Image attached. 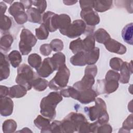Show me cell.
I'll return each instance as SVG.
<instances>
[{"label":"cell","mask_w":133,"mask_h":133,"mask_svg":"<svg viewBox=\"0 0 133 133\" xmlns=\"http://www.w3.org/2000/svg\"><path fill=\"white\" fill-rule=\"evenodd\" d=\"M95 105L90 107H85L84 111L87 113L91 121H96L100 125L107 123L109 119L107 111V105L104 101L98 98L95 99Z\"/></svg>","instance_id":"cell-2"},{"label":"cell","mask_w":133,"mask_h":133,"mask_svg":"<svg viewBox=\"0 0 133 133\" xmlns=\"http://www.w3.org/2000/svg\"><path fill=\"white\" fill-rule=\"evenodd\" d=\"M60 94L64 97H71L77 100L79 96V90H77L73 86H68L66 88L61 89Z\"/></svg>","instance_id":"cell-31"},{"label":"cell","mask_w":133,"mask_h":133,"mask_svg":"<svg viewBox=\"0 0 133 133\" xmlns=\"http://www.w3.org/2000/svg\"><path fill=\"white\" fill-rule=\"evenodd\" d=\"M8 59L2 52L0 53V80L7 79L10 74Z\"/></svg>","instance_id":"cell-17"},{"label":"cell","mask_w":133,"mask_h":133,"mask_svg":"<svg viewBox=\"0 0 133 133\" xmlns=\"http://www.w3.org/2000/svg\"><path fill=\"white\" fill-rule=\"evenodd\" d=\"M98 94L93 89H89L79 91V96L77 100L82 104H88L95 100Z\"/></svg>","instance_id":"cell-15"},{"label":"cell","mask_w":133,"mask_h":133,"mask_svg":"<svg viewBox=\"0 0 133 133\" xmlns=\"http://www.w3.org/2000/svg\"><path fill=\"white\" fill-rule=\"evenodd\" d=\"M69 48L74 54L81 51H84L83 40L80 37H78L76 39L72 41L70 43Z\"/></svg>","instance_id":"cell-32"},{"label":"cell","mask_w":133,"mask_h":133,"mask_svg":"<svg viewBox=\"0 0 133 133\" xmlns=\"http://www.w3.org/2000/svg\"><path fill=\"white\" fill-rule=\"evenodd\" d=\"M28 128H26V127L24 128H23L22 130H21V131H21V132L24 131V132H32V131L30 130H26Z\"/></svg>","instance_id":"cell-51"},{"label":"cell","mask_w":133,"mask_h":133,"mask_svg":"<svg viewBox=\"0 0 133 133\" xmlns=\"http://www.w3.org/2000/svg\"><path fill=\"white\" fill-rule=\"evenodd\" d=\"M97 73V68L95 65H89L85 69L84 76L79 81L74 84L73 87L79 91L91 89L95 83V77Z\"/></svg>","instance_id":"cell-5"},{"label":"cell","mask_w":133,"mask_h":133,"mask_svg":"<svg viewBox=\"0 0 133 133\" xmlns=\"http://www.w3.org/2000/svg\"><path fill=\"white\" fill-rule=\"evenodd\" d=\"M80 16L85 24L91 27L99 24L100 21L98 13L92 9L82 10Z\"/></svg>","instance_id":"cell-11"},{"label":"cell","mask_w":133,"mask_h":133,"mask_svg":"<svg viewBox=\"0 0 133 133\" xmlns=\"http://www.w3.org/2000/svg\"><path fill=\"white\" fill-rule=\"evenodd\" d=\"M28 16V20L32 23H41L42 18L41 14L36 8L31 7L26 11Z\"/></svg>","instance_id":"cell-20"},{"label":"cell","mask_w":133,"mask_h":133,"mask_svg":"<svg viewBox=\"0 0 133 133\" xmlns=\"http://www.w3.org/2000/svg\"><path fill=\"white\" fill-rule=\"evenodd\" d=\"M48 82L41 77H36L32 82V87L37 91H42L45 90L48 86Z\"/></svg>","instance_id":"cell-30"},{"label":"cell","mask_w":133,"mask_h":133,"mask_svg":"<svg viewBox=\"0 0 133 133\" xmlns=\"http://www.w3.org/2000/svg\"><path fill=\"white\" fill-rule=\"evenodd\" d=\"M8 59L11 65L15 68L18 67L22 61L21 55L17 50H13L10 52L8 56Z\"/></svg>","instance_id":"cell-29"},{"label":"cell","mask_w":133,"mask_h":133,"mask_svg":"<svg viewBox=\"0 0 133 133\" xmlns=\"http://www.w3.org/2000/svg\"><path fill=\"white\" fill-rule=\"evenodd\" d=\"M40 52L44 56H47L50 54L52 51L51 47L49 44H44L41 46Z\"/></svg>","instance_id":"cell-45"},{"label":"cell","mask_w":133,"mask_h":133,"mask_svg":"<svg viewBox=\"0 0 133 133\" xmlns=\"http://www.w3.org/2000/svg\"><path fill=\"white\" fill-rule=\"evenodd\" d=\"M20 41L19 48L21 54L23 55H28L32 50L36 42L37 39L32 33L26 29H23L20 35Z\"/></svg>","instance_id":"cell-7"},{"label":"cell","mask_w":133,"mask_h":133,"mask_svg":"<svg viewBox=\"0 0 133 133\" xmlns=\"http://www.w3.org/2000/svg\"><path fill=\"white\" fill-rule=\"evenodd\" d=\"M12 25V20L9 17L3 15H1V21L0 25L1 31H4V32L9 30Z\"/></svg>","instance_id":"cell-38"},{"label":"cell","mask_w":133,"mask_h":133,"mask_svg":"<svg viewBox=\"0 0 133 133\" xmlns=\"http://www.w3.org/2000/svg\"><path fill=\"white\" fill-rule=\"evenodd\" d=\"M62 100V97L57 92H50L44 97L40 103V112L45 117L50 120L54 119L56 116V108Z\"/></svg>","instance_id":"cell-1"},{"label":"cell","mask_w":133,"mask_h":133,"mask_svg":"<svg viewBox=\"0 0 133 133\" xmlns=\"http://www.w3.org/2000/svg\"><path fill=\"white\" fill-rule=\"evenodd\" d=\"M106 49L110 52L123 55L126 52V47L117 41L110 38L104 44Z\"/></svg>","instance_id":"cell-14"},{"label":"cell","mask_w":133,"mask_h":133,"mask_svg":"<svg viewBox=\"0 0 133 133\" xmlns=\"http://www.w3.org/2000/svg\"><path fill=\"white\" fill-rule=\"evenodd\" d=\"M54 14L55 13L52 11H48L45 12L42 17L43 23L45 25V26L48 29L49 32H54L51 25V19Z\"/></svg>","instance_id":"cell-36"},{"label":"cell","mask_w":133,"mask_h":133,"mask_svg":"<svg viewBox=\"0 0 133 133\" xmlns=\"http://www.w3.org/2000/svg\"><path fill=\"white\" fill-rule=\"evenodd\" d=\"M86 64L88 65H93L98 61L100 49L98 47H95L93 49L89 51H85Z\"/></svg>","instance_id":"cell-23"},{"label":"cell","mask_w":133,"mask_h":133,"mask_svg":"<svg viewBox=\"0 0 133 133\" xmlns=\"http://www.w3.org/2000/svg\"><path fill=\"white\" fill-rule=\"evenodd\" d=\"M70 75V70L64 64L59 69L55 77L49 82V88L54 90L64 88L67 86Z\"/></svg>","instance_id":"cell-6"},{"label":"cell","mask_w":133,"mask_h":133,"mask_svg":"<svg viewBox=\"0 0 133 133\" xmlns=\"http://www.w3.org/2000/svg\"><path fill=\"white\" fill-rule=\"evenodd\" d=\"M8 12L19 24H23L28 21V16L25 12V8L21 2L14 3L8 8Z\"/></svg>","instance_id":"cell-10"},{"label":"cell","mask_w":133,"mask_h":133,"mask_svg":"<svg viewBox=\"0 0 133 133\" xmlns=\"http://www.w3.org/2000/svg\"><path fill=\"white\" fill-rule=\"evenodd\" d=\"M79 2L82 10L93 8L94 1H79Z\"/></svg>","instance_id":"cell-46"},{"label":"cell","mask_w":133,"mask_h":133,"mask_svg":"<svg viewBox=\"0 0 133 133\" xmlns=\"http://www.w3.org/2000/svg\"><path fill=\"white\" fill-rule=\"evenodd\" d=\"M95 39L99 43L104 44L111 38L110 34L104 29H98L93 35Z\"/></svg>","instance_id":"cell-27"},{"label":"cell","mask_w":133,"mask_h":133,"mask_svg":"<svg viewBox=\"0 0 133 133\" xmlns=\"http://www.w3.org/2000/svg\"><path fill=\"white\" fill-rule=\"evenodd\" d=\"M50 45L52 50L56 52L61 51L63 49L64 46L63 42L61 39L58 38L52 39L50 43Z\"/></svg>","instance_id":"cell-41"},{"label":"cell","mask_w":133,"mask_h":133,"mask_svg":"<svg viewBox=\"0 0 133 133\" xmlns=\"http://www.w3.org/2000/svg\"><path fill=\"white\" fill-rule=\"evenodd\" d=\"M71 23V18L66 14L58 15L54 14L51 19V25L54 32L59 29L60 32L62 35H63Z\"/></svg>","instance_id":"cell-8"},{"label":"cell","mask_w":133,"mask_h":133,"mask_svg":"<svg viewBox=\"0 0 133 133\" xmlns=\"http://www.w3.org/2000/svg\"><path fill=\"white\" fill-rule=\"evenodd\" d=\"M13 41L14 38L11 35L9 34H5L1 38V49L6 52L9 51Z\"/></svg>","instance_id":"cell-28"},{"label":"cell","mask_w":133,"mask_h":133,"mask_svg":"<svg viewBox=\"0 0 133 133\" xmlns=\"http://www.w3.org/2000/svg\"><path fill=\"white\" fill-rule=\"evenodd\" d=\"M0 7H1V15H4L7 7L5 3H4L3 2H0Z\"/></svg>","instance_id":"cell-49"},{"label":"cell","mask_w":133,"mask_h":133,"mask_svg":"<svg viewBox=\"0 0 133 133\" xmlns=\"http://www.w3.org/2000/svg\"><path fill=\"white\" fill-rule=\"evenodd\" d=\"M133 23H130L125 26L122 31L123 40L127 44L132 45V27Z\"/></svg>","instance_id":"cell-26"},{"label":"cell","mask_w":133,"mask_h":133,"mask_svg":"<svg viewBox=\"0 0 133 133\" xmlns=\"http://www.w3.org/2000/svg\"><path fill=\"white\" fill-rule=\"evenodd\" d=\"M123 63V61L121 58L114 57L110 61V66L113 70L117 71H119Z\"/></svg>","instance_id":"cell-42"},{"label":"cell","mask_w":133,"mask_h":133,"mask_svg":"<svg viewBox=\"0 0 133 133\" xmlns=\"http://www.w3.org/2000/svg\"><path fill=\"white\" fill-rule=\"evenodd\" d=\"M118 80L112 78H105L104 80L103 91L104 93L108 94L115 91L119 86Z\"/></svg>","instance_id":"cell-19"},{"label":"cell","mask_w":133,"mask_h":133,"mask_svg":"<svg viewBox=\"0 0 133 133\" xmlns=\"http://www.w3.org/2000/svg\"><path fill=\"white\" fill-rule=\"evenodd\" d=\"M84 51H89L95 47V39L92 34H89L83 40Z\"/></svg>","instance_id":"cell-34"},{"label":"cell","mask_w":133,"mask_h":133,"mask_svg":"<svg viewBox=\"0 0 133 133\" xmlns=\"http://www.w3.org/2000/svg\"><path fill=\"white\" fill-rule=\"evenodd\" d=\"M20 2H21L24 6L25 9H29L30 8H31V6L33 5L32 4V1L28 0V1H20Z\"/></svg>","instance_id":"cell-48"},{"label":"cell","mask_w":133,"mask_h":133,"mask_svg":"<svg viewBox=\"0 0 133 133\" xmlns=\"http://www.w3.org/2000/svg\"><path fill=\"white\" fill-rule=\"evenodd\" d=\"M35 35L36 37L38 39H46L49 35V31L42 23L39 28L35 29Z\"/></svg>","instance_id":"cell-37"},{"label":"cell","mask_w":133,"mask_h":133,"mask_svg":"<svg viewBox=\"0 0 133 133\" xmlns=\"http://www.w3.org/2000/svg\"><path fill=\"white\" fill-rule=\"evenodd\" d=\"M77 1H63V3L65 4V5H74V4H75L76 3H77Z\"/></svg>","instance_id":"cell-50"},{"label":"cell","mask_w":133,"mask_h":133,"mask_svg":"<svg viewBox=\"0 0 133 133\" xmlns=\"http://www.w3.org/2000/svg\"><path fill=\"white\" fill-rule=\"evenodd\" d=\"M87 28V25L82 20H76L71 23L63 35L70 38H74L86 32Z\"/></svg>","instance_id":"cell-9"},{"label":"cell","mask_w":133,"mask_h":133,"mask_svg":"<svg viewBox=\"0 0 133 133\" xmlns=\"http://www.w3.org/2000/svg\"><path fill=\"white\" fill-rule=\"evenodd\" d=\"M34 123L36 127L41 130V132H47L50 124V119L42 115H39L34 119Z\"/></svg>","instance_id":"cell-18"},{"label":"cell","mask_w":133,"mask_h":133,"mask_svg":"<svg viewBox=\"0 0 133 133\" xmlns=\"http://www.w3.org/2000/svg\"><path fill=\"white\" fill-rule=\"evenodd\" d=\"M51 60L53 64L55 71L58 70L60 68L65 64V56L63 53L60 52L55 54L51 58Z\"/></svg>","instance_id":"cell-24"},{"label":"cell","mask_w":133,"mask_h":133,"mask_svg":"<svg viewBox=\"0 0 133 133\" xmlns=\"http://www.w3.org/2000/svg\"><path fill=\"white\" fill-rule=\"evenodd\" d=\"M26 89L20 85H14L9 88V96L10 98H20L26 94Z\"/></svg>","instance_id":"cell-21"},{"label":"cell","mask_w":133,"mask_h":133,"mask_svg":"<svg viewBox=\"0 0 133 133\" xmlns=\"http://www.w3.org/2000/svg\"><path fill=\"white\" fill-rule=\"evenodd\" d=\"M36 77L32 68L28 64L23 63L18 68L16 82L29 90L32 88V82Z\"/></svg>","instance_id":"cell-4"},{"label":"cell","mask_w":133,"mask_h":133,"mask_svg":"<svg viewBox=\"0 0 133 133\" xmlns=\"http://www.w3.org/2000/svg\"><path fill=\"white\" fill-rule=\"evenodd\" d=\"M28 61L31 67L37 69L42 64V58L39 55L34 53L29 56Z\"/></svg>","instance_id":"cell-35"},{"label":"cell","mask_w":133,"mask_h":133,"mask_svg":"<svg viewBox=\"0 0 133 133\" xmlns=\"http://www.w3.org/2000/svg\"><path fill=\"white\" fill-rule=\"evenodd\" d=\"M17 123L12 119H7L3 124V131L5 133L14 132L17 129Z\"/></svg>","instance_id":"cell-33"},{"label":"cell","mask_w":133,"mask_h":133,"mask_svg":"<svg viewBox=\"0 0 133 133\" xmlns=\"http://www.w3.org/2000/svg\"><path fill=\"white\" fill-rule=\"evenodd\" d=\"M32 4L36 7L41 14H43L47 7L46 1H32Z\"/></svg>","instance_id":"cell-43"},{"label":"cell","mask_w":133,"mask_h":133,"mask_svg":"<svg viewBox=\"0 0 133 133\" xmlns=\"http://www.w3.org/2000/svg\"><path fill=\"white\" fill-rule=\"evenodd\" d=\"M36 70L37 75L42 77H47L55 71L51 58L47 57L43 60L40 66Z\"/></svg>","instance_id":"cell-12"},{"label":"cell","mask_w":133,"mask_h":133,"mask_svg":"<svg viewBox=\"0 0 133 133\" xmlns=\"http://www.w3.org/2000/svg\"><path fill=\"white\" fill-rule=\"evenodd\" d=\"M112 4V1H94L93 8L96 11L103 12L110 9Z\"/></svg>","instance_id":"cell-22"},{"label":"cell","mask_w":133,"mask_h":133,"mask_svg":"<svg viewBox=\"0 0 133 133\" xmlns=\"http://www.w3.org/2000/svg\"><path fill=\"white\" fill-rule=\"evenodd\" d=\"M70 62L75 66H84L87 64L85 51L75 54L70 58Z\"/></svg>","instance_id":"cell-25"},{"label":"cell","mask_w":133,"mask_h":133,"mask_svg":"<svg viewBox=\"0 0 133 133\" xmlns=\"http://www.w3.org/2000/svg\"><path fill=\"white\" fill-rule=\"evenodd\" d=\"M132 62V61L129 63L126 61L123 62L119 70L121 73L119 81L121 83L127 84L129 82L130 76L133 73Z\"/></svg>","instance_id":"cell-13"},{"label":"cell","mask_w":133,"mask_h":133,"mask_svg":"<svg viewBox=\"0 0 133 133\" xmlns=\"http://www.w3.org/2000/svg\"><path fill=\"white\" fill-rule=\"evenodd\" d=\"M1 115L3 116L10 115L13 112L14 103L9 97L1 98Z\"/></svg>","instance_id":"cell-16"},{"label":"cell","mask_w":133,"mask_h":133,"mask_svg":"<svg viewBox=\"0 0 133 133\" xmlns=\"http://www.w3.org/2000/svg\"><path fill=\"white\" fill-rule=\"evenodd\" d=\"M87 121L83 114L76 112H71L61 121L62 132H78L81 126Z\"/></svg>","instance_id":"cell-3"},{"label":"cell","mask_w":133,"mask_h":133,"mask_svg":"<svg viewBox=\"0 0 133 133\" xmlns=\"http://www.w3.org/2000/svg\"><path fill=\"white\" fill-rule=\"evenodd\" d=\"M47 132H62L61 121H54L50 124Z\"/></svg>","instance_id":"cell-40"},{"label":"cell","mask_w":133,"mask_h":133,"mask_svg":"<svg viewBox=\"0 0 133 133\" xmlns=\"http://www.w3.org/2000/svg\"><path fill=\"white\" fill-rule=\"evenodd\" d=\"M112 131V128L111 125L106 123L100 125L97 130V132L99 133H110Z\"/></svg>","instance_id":"cell-44"},{"label":"cell","mask_w":133,"mask_h":133,"mask_svg":"<svg viewBox=\"0 0 133 133\" xmlns=\"http://www.w3.org/2000/svg\"><path fill=\"white\" fill-rule=\"evenodd\" d=\"M132 128H133L132 114H131L127 117V118L123 122L122 127L120 128L119 132H130V130Z\"/></svg>","instance_id":"cell-39"},{"label":"cell","mask_w":133,"mask_h":133,"mask_svg":"<svg viewBox=\"0 0 133 133\" xmlns=\"http://www.w3.org/2000/svg\"><path fill=\"white\" fill-rule=\"evenodd\" d=\"M9 88L3 85L0 86V97L1 98L5 97L9 95Z\"/></svg>","instance_id":"cell-47"}]
</instances>
